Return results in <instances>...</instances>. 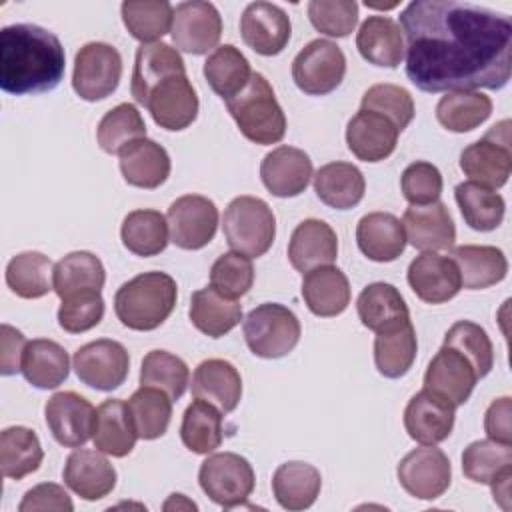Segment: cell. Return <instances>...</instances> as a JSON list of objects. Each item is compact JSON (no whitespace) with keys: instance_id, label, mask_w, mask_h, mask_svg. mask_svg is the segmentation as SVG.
<instances>
[{"instance_id":"cell-52","label":"cell","mask_w":512,"mask_h":512,"mask_svg":"<svg viewBox=\"0 0 512 512\" xmlns=\"http://www.w3.org/2000/svg\"><path fill=\"white\" fill-rule=\"evenodd\" d=\"M190 384L186 362L168 350H150L140 368V386H152L178 400Z\"/></svg>"},{"instance_id":"cell-24","label":"cell","mask_w":512,"mask_h":512,"mask_svg":"<svg viewBox=\"0 0 512 512\" xmlns=\"http://www.w3.org/2000/svg\"><path fill=\"white\" fill-rule=\"evenodd\" d=\"M64 484L84 500H100L116 486V470L100 450L76 448L62 470Z\"/></svg>"},{"instance_id":"cell-33","label":"cell","mask_w":512,"mask_h":512,"mask_svg":"<svg viewBox=\"0 0 512 512\" xmlns=\"http://www.w3.org/2000/svg\"><path fill=\"white\" fill-rule=\"evenodd\" d=\"M356 310L360 322L376 334L410 322V312L400 290L386 282L368 284L356 300Z\"/></svg>"},{"instance_id":"cell-25","label":"cell","mask_w":512,"mask_h":512,"mask_svg":"<svg viewBox=\"0 0 512 512\" xmlns=\"http://www.w3.org/2000/svg\"><path fill=\"white\" fill-rule=\"evenodd\" d=\"M338 258V236L330 224L318 218L302 220L288 242V260L294 270L308 272L328 266Z\"/></svg>"},{"instance_id":"cell-56","label":"cell","mask_w":512,"mask_h":512,"mask_svg":"<svg viewBox=\"0 0 512 512\" xmlns=\"http://www.w3.org/2000/svg\"><path fill=\"white\" fill-rule=\"evenodd\" d=\"M308 18L320 34L344 38L358 24V4L354 0H312Z\"/></svg>"},{"instance_id":"cell-37","label":"cell","mask_w":512,"mask_h":512,"mask_svg":"<svg viewBox=\"0 0 512 512\" xmlns=\"http://www.w3.org/2000/svg\"><path fill=\"white\" fill-rule=\"evenodd\" d=\"M22 374L34 388H58L70 374L68 352L48 338L30 340L22 356Z\"/></svg>"},{"instance_id":"cell-10","label":"cell","mask_w":512,"mask_h":512,"mask_svg":"<svg viewBox=\"0 0 512 512\" xmlns=\"http://www.w3.org/2000/svg\"><path fill=\"white\" fill-rule=\"evenodd\" d=\"M122 78V56L106 42H88L74 56L72 88L86 102H98L116 92Z\"/></svg>"},{"instance_id":"cell-9","label":"cell","mask_w":512,"mask_h":512,"mask_svg":"<svg viewBox=\"0 0 512 512\" xmlns=\"http://www.w3.org/2000/svg\"><path fill=\"white\" fill-rule=\"evenodd\" d=\"M346 74V56L342 48L326 38L308 42L292 60V80L308 96H326L334 92Z\"/></svg>"},{"instance_id":"cell-35","label":"cell","mask_w":512,"mask_h":512,"mask_svg":"<svg viewBox=\"0 0 512 512\" xmlns=\"http://www.w3.org/2000/svg\"><path fill=\"white\" fill-rule=\"evenodd\" d=\"M322 488L320 470L308 462L292 460L280 464L272 474V492L284 510L310 508Z\"/></svg>"},{"instance_id":"cell-14","label":"cell","mask_w":512,"mask_h":512,"mask_svg":"<svg viewBox=\"0 0 512 512\" xmlns=\"http://www.w3.org/2000/svg\"><path fill=\"white\" fill-rule=\"evenodd\" d=\"M170 36L176 44V50L194 56L206 54L212 48L216 50L220 42L222 16L212 2H180L174 8Z\"/></svg>"},{"instance_id":"cell-57","label":"cell","mask_w":512,"mask_h":512,"mask_svg":"<svg viewBox=\"0 0 512 512\" xmlns=\"http://www.w3.org/2000/svg\"><path fill=\"white\" fill-rule=\"evenodd\" d=\"M104 316V298L100 292H78L62 298L58 308V324L68 334L88 332L100 324Z\"/></svg>"},{"instance_id":"cell-62","label":"cell","mask_w":512,"mask_h":512,"mask_svg":"<svg viewBox=\"0 0 512 512\" xmlns=\"http://www.w3.org/2000/svg\"><path fill=\"white\" fill-rule=\"evenodd\" d=\"M510 478H512V472H506L502 474L500 478H496L490 486H492V494H494V500L502 506V508H510L508 500H510Z\"/></svg>"},{"instance_id":"cell-4","label":"cell","mask_w":512,"mask_h":512,"mask_svg":"<svg viewBox=\"0 0 512 512\" xmlns=\"http://www.w3.org/2000/svg\"><path fill=\"white\" fill-rule=\"evenodd\" d=\"M244 138L254 144H276L286 134V114L264 74L252 72L246 88L226 102Z\"/></svg>"},{"instance_id":"cell-53","label":"cell","mask_w":512,"mask_h":512,"mask_svg":"<svg viewBox=\"0 0 512 512\" xmlns=\"http://www.w3.org/2000/svg\"><path fill=\"white\" fill-rule=\"evenodd\" d=\"M444 344L462 352L472 362L478 378L490 374L494 366V346L480 324L470 320L454 322L444 336Z\"/></svg>"},{"instance_id":"cell-2","label":"cell","mask_w":512,"mask_h":512,"mask_svg":"<svg viewBox=\"0 0 512 512\" xmlns=\"http://www.w3.org/2000/svg\"><path fill=\"white\" fill-rule=\"evenodd\" d=\"M66 56L58 36L36 24L0 32V88L12 96L54 90L64 78Z\"/></svg>"},{"instance_id":"cell-51","label":"cell","mask_w":512,"mask_h":512,"mask_svg":"<svg viewBox=\"0 0 512 512\" xmlns=\"http://www.w3.org/2000/svg\"><path fill=\"white\" fill-rule=\"evenodd\" d=\"M96 138L106 154H120L130 142L146 138V124L140 110L130 102L114 106L102 116Z\"/></svg>"},{"instance_id":"cell-13","label":"cell","mask_w":512,"mask_h":512,"mask_svg":"<svg viewBox=\"0 0 512 512\" xmlns=\"http://www.w3.org/2000/svg\"><path fill=\"white\" fill-rule=\"evenodd\" d=\"M400 486L418 500L440 498L452 482V466L448 456L436 446H420L410 450L396 468Z\"/></svg>"},{"instance_id":"cell-49","label":"cell","mask_w":512,"mask_h":512,"mask_svg":"<svg viewBox=\"0 0 512 512\" xmlns=\"http://www.w3.org/2000/svg\"><path fill=\"white\" fill-rule=\"evenodd\" d=\"M172 398L152 386H140L128 404L130 418L142 440H156L166 434L172 418Z\"/></svg>"},{"instance_id":"cell-7","label":"cell","mask_w":512,"mask_h":512,"mask_svg":"<svg viewBox=\"0 0 512 512\" xmlns=\"http://www.w3.org/2000/svg\"><path fill=\"white\" fill-rule=\"evenodd\" d=\"M460 170L470 182L502 188L512 172L510 120L494 124L480 140L468 144L460 154Z\"/></svg>"},{"instance_id":"cell-42","label":"cell","mask_w":512,"mask_h":512,"mask_svg":"<svg viewBox=\"0 0 512 512\" xmlns=\"http://www.w3.org/2000/svg\"><path fill=\"white\" fill-rule=\"evenodd\" d=\"M492 114V100L478 90L446 92L436 104L438 122L450 132H470Z\"/></svg>"},{"instance_id":"cell-47","label":"cell","mask_w":512,"mask_h":512,"mask_svg":"<svg viewBox=\"0 0 512 512\" xmlns=\"http://www.w3.org/2000/svg\"><path fill=\"white\" fill-rule=\"evenodd\" d=\"M54 266L48 256L36 250L16 254L6 266L8 288L26 300H36L54 290Z\"/></svg>"},{"instance_id":"cell-40","label":"cell","mask_w":512,"mask_h":512,"mask_svg":"<svg viewBox=\"0 0 512 512\" xmlns=\"http://www.w3.org/2000/svg\"><path fill=\"white\" fill-rule=\"evenodd\" d=\"M120 238L128 252L142 258L156 256L164 252L170 242L168 220L158 210H150V208L132 210L122 220Z\"/></svg>"},{"instance_id":"cell-5","label":"cell","mask_w":512,"mask_h":512,"mask_svg":"<svg viewBox=\"0 0 512 512\" xmlns=\"http://www.w3.org/2000/svg\"><path fill=\"white\" fill-rule=\"evenodd\" d=\"M222 230L234 252L260 258L274 242L276 218L262 198L238 196L224 210Z\"/></svg>"},{"instance_id":"cell-3","label":"cell","mask_w":512,"mask_h":512,"mask_svg":"<svg viewBox=\"0 0 512 512\" xmlns=\"http://www.w3.org/2000/svg\"><path fill=\"white\" fill-rule=\"evenodd\" d=\"M178 298L176 280L166 272H144L124 282L114 294L118 320L138 332L156 330L172 314Z\"/></svg>"},{"instance_id":"cell-58","label":"cell","mask_w":512,"mask_h":512,"mask_svg":"<svg viewBox=\"0 0 512 512\" xmlns=\"http://www.w3.org/2000/svg\"><path fill=\"white\" fill-rule=\"evenodd\" d=\"M442 186L444 182L440 170L426 160L408 164L400 176L402 196L410 202V206H426L440 200Z\"/></svg>"},{"instance_id":"cell-30","label":"cell","mask_w":512,"mask_h":512,"mask_svg":"<svg viewBox=\"0 0 512 512\" xmlns=\"http://www.w3.org/2000/svg\"><path fill=\"white\" fill-rule=\"evenodd\" d=\"M360 56L382 68H398L404 60V36L390 16H368L356 34Z\"/></svg>"},{"instance_id":"cell-8","label":"cell","mask_w":512,"mask_h":512,"mask_svg":"<svg viewBox=\"0 0 512 512\" xmlns=\"http://www.w3.org/2000/svg\"><path fill=\"white\" fill-rule=\"evenodd\" d=\"M198 482L214 504L234 508L250 498L256 486V474L244 456L236 452H218L210 454L200 464Z\"/></svg>"},{"instance_id":"cell-19","label":"cell","mask_w":512,"mask_h":512,"mask_svg":"<svg viewBox=\"0 0 512 512\" xmlns=\"http://www.w3.org/2000/svg\"><path fill=\"white\" fill-rule=\"evenodd\" d=\"M408 284L426 304H444L462 290L456 262L438 252H422L408 266Z\"/></svg>"},{"instance_id":"cell-6","label":"cell","mask_w":512,"mask_h":512,"mask_svg":"<svg viewBox=\"0 0 512 512\" xmlns=\"http://www.w3.org/2000/svg\"><path fill=\"white\" fill-rule=\"evenodd\" d=\"M242 330L250 352L266 360L288 356L302 334L298 316L278 302H264L252 308L244 318Z\"/></svg>"},{"instance_id":"cell-46","label":"cell","mask_w":512,"mask_h":512,"mask_svg":"<svg viewBox=\"0 0 512 512\" xmlns=\"http://www.w3.org/2000/svg\"><path fill=\"white\" fill-rule=\"evenodd\" d=\"M416 352L418 340L412 322L378 332L374 338V364L386 378L404 376L412 368Z\"/></svg>"},{"instance_id":"cell-50","label":"cell","mask_w":512,"mask_h":512,"mask_svg":"<svg viewBox=\"0 0 512 512\" xmlns=\"http://www.w3.org/2000/svg\"><path fill=\"white\" fill-rule=\"evenodd\" d=\"M462 472L476 484H492L506 472H512V444L494 440H476L462 452Z\"/></svg>"},{"instance_id":"cell-18","label":"cell","mask_w":512,"mask_h":512,"mask_svg":"<svg viewBox=\"0 0 512 512\" xmlns=\"http://www.w3.org/2000/svg\"><path fill=\"white\" fill-rule=\"evenodd\" d=\"M476 382L478 374L472 362L462 352L446 344H442L430 360L424 374V388L442 396L454 408L462 406L470 398Z\"/></svg>"},{"instance_id":"cell-44","label":"cell","mask_w":512,"mask_h":512,"mask_svg":"<svg viewBox=\"0 0 512 512\" xmlns=\"http://www.w3.org/2000/svg\"><path fill=\"white\" fill-rule=\"evenodd\" d=\"M42 460L44 450L34 430L26 426H8L0 432V464L6 478L22 480L36 472Z\"/></svg>"},{"instance_id":"cell-43","label":"cell","mask_w":512,"mask_h":512,"mask_svg":"<svg viewBox=\"0 0 512 512\" xmlns=\"http://www.w3.org/2000/svg\"><path fill=\"white\" fill-rule=\"evenodd\" d=\"M454 198L462 212L464 222L472 230L490 232V230H496L504 220L506 202L496 190L488 186H482L470 180L460 182L454 188Z\"/></svg>"},{"instance_id":"cell-22","label":"cell","mask_w":512,"mask_h":512,"mask_svg":"<svg viewBox=\"0 0 512 512\" xmlns=\"http://www.w3.org/2000/svg\"><path fill=\"white\" fill-rule=\"evenodd\" d=\"M406 242L424 252L450 250L456 240V226L444 202L410 206L402 216Z\"/></svg>"},{"instance_id":"cell-20","label":"cell","mask_w":512,"mask_h":512,"mask_svg":"<svg viewBox=\"0 0 512 512\" xmlns=\"http://www.w3.org/2000/svg\"><path fill=\"white\" fill-rule=\"evenodd\" d=\"M454 412L456 408L448 400L422 388L406 404L404 428L418 444L436 446L452 434Z\"/></svg>"},{"instance_id":"cell-61","label":"cell","mask_w":512,"mask_h":512,"mask_svg":"<svg viewBox=\"0 0 512 512\" xmlns=\"http://www.w3.org/2000/svg\"><path fill=\"white\" fill-rule=\"evenodd\" d=\"M510 414H512L510 396H502L488 406V410L484 414V430L490 440L502 442V444H512Z\"/></svg>"},{"instance_id":"cell-55","label":"cell","mask_w":512,"mask_h":512,"mask_svg":"<svg viewBox=\"0 0 512 512\" xmlns=\"http://www.w3.org/2000/svg\"><path fill=\"white\" fill-rule=\"evenodd\" d=\"M254 284L252 258L240 252H226L210 268V286L226 298L238 300Z\"/></svg>"},{"instance_id":"cell-59","label":"cell","mask_w":512,"mask_h":512,"mask_svg":"<svg viewBox=\"0 0 512 512\" xmlns=\"http://www.w3.org/2000/svg\"><path fill=\"white\" fill-rule=\"evenodd\" d=\"M20 512H36V510H54V512H72L74 504L68 496V492L54 482H42L34 488H30L20 506Z\"/></svg>"},{"instance_id":"cell-28","label":"cell","mask_w":512,"mask_h":512,"mask_svg":"<svg viewBox=\"0 0 512 512\" xmlns=\"http://www.w3.org/2000/svg\"><path fill=\"white\" fill-rule=\"evenodd\" d=\"M174 74H186V64L176 48L166 42L140 44L136 50L130 92L138 104H146L150 90Z\"/></svg>"},{"instance_id":"cell-34","label":"cell","mask_w":512,"mask_h":512,"mask_svg":"<svg viewBox=\"0 0 512 512\" xmlns=\"http://www.w3.org/2000/svg\"><path fill=\"white\" fill-rule=\"evenodd\" d=\"M314 192L330 208L350 210L362 202L366 180L358 166L350 162H328L316 170Z\"/></svg>"},{"instance_id":"cell-15","label":"cell","mask_w":512,"mask_h":512,"mask_svg":"<svg viewBox=\"0 0 512 512\" xmlns=\"http://www.w3.org/2000/svg\"><path fill=\"white\" fill-rule=\"evenodd\" d=\"M44 418L58 444L66 448H80L94 434L96 408L84 396L66 390L48 398Z\"/></svg>"},{"instance_id":"cell-27","label":"cell","mask_w":512,"mask_h":512,"mask_svg":"<svg viewBox=\"0 0 512 512\" xmlns=\"http://www.w3.org/2000/svg\"><path fill=\"white\" fill-rule=\"evenodd\" d=\"M118 164L124 180L130 186L154 190L162 186L170 176V156L164 146L150 138L130 142L118 154Z\"/></svg>"},{"instance_id":"cell-23","label":"cell","mask_w":512,"mask_h":512,"mask_svg":"<svg viewBox=\"0 0 512 512\" xmlns=\"http://www.w3.org/2000/svg\"><path fill=\"white\" fill-rule=\"evenodd\" d=\"M400 130L382 114L360 108L346 126L348 150L364 162L386 160L398 144Z\"/></svg>"},{"instance_id":"cell-54","label":"cell","mask_w":512,"mask_h":512,"mask_svg":"<svg viewBox=\"0 0 512 512\" xmlns=\"http://www.w3.org/2000/svg\"><path fill=\"white\" fill-rule=\"evenodd\" d=\"M360 108L386 116L400 132L412 122L416 114L412 94L406 88L388 82L370 86L362 96Z\"/></svg>"},{"instance_id":"cell-11","label":"cell","mask_w":512,"mask_h":512,"mask_svg":"<svg viewBox=\"0 0 512 512\" xmlns=\"http://www.w3.org/2000/svg\"><path fill=\"white\" fill-rule=\"evenodd\" d=\"M72 368L78 380L90 388L110 392L124 384L130 372V356L124 344L100 338L74 352Z\"/></svg>"},{"instance_id":"cell-17","label":"cell","mask_w":512,"mask_h":512,"mask_svg":"<svg viewBox=\"0 0 512 512\" xmlns=\"http://www.w3.org/2000/svg\"><path fill=\"white\" fill-rule=\"evenodd\" d=\"M240 34L248 48L260 56L280 54L292 36L290 16L272 2H252L240 16Z\"/></svg>"},{"instance_id":"cell-1","label":"cell","mask_w":512,"mask_h":512,"mask_svg":"<svg viewBox=\"0 0 512 512\" xmlns=\"http://www.w3.org/2000/svg\"><path fill=\"white\" fill-rule=\"evenodd\" d=\"M406 76L422 92L500 90L512 72V22L456 0H416L400 12Z\"/></svg>"},{"instance_id":"cell-31","label":"cell","mask_w":512,"mask_h":512,"mask_svg":"<svg viewBox=\"0 0 512 512\" xmlns=\"http://www.w3.org/2000/svg\"><path fill=\"white\" fill-rule=\"evenodd\" d=\"M356 242L360 252L374 262H392L406 248L402 222L390 212H368L358 220Z\"/></svg>"},{"instance_id":"cell-29","label":"cell","mask_w":512,"mask_h":512,"mask_svg":"<svg viewBox=\"0 0 512 512\" xmlns=\"http://www.w3.org/2000/svg\"><path fill=\"white\" fill-rule=\"evenodd\" d=\"M302 298L308 310L320 318L342 314L350 304V282L346 274L328 264L304 272Z\"/></svg>"},{"instance_id":"cell-41","label":"cell","mask_w":512,"mask_h":512,"mask_svg":"<svg viewBox=\"0 0 512 512\" xmlns=\"http://www.w3.org/2000/svg\"><path fill=\"white\" fill-rule=\"evenodd\" d=\"M250 76V62L234 44L218 46L204 62V78L224 102L240 94Z\"/></svg>"},{"instance_id":"cell-16","label":"cell","mask_w":512,"mask_h":512,"mask_svg":"<svg viewBox=\"0 0 512 512\" xmlns=\"http://www.w3.org/2000/svg\"><path fill=\"white\" fill-rule=\"evenodd\" d=\"M164 130H184L198 116V96L186 74H174L156 84L144 104Z\"/></svg>"},{"instance_id":"cell-12","label":"cell","mask_w":512,"mask_h":512,"mask_svg":"<svg viewBox=\"0 0 512 512\" xmlns=\"http://www.w3.org/2000/svg\"><path fill=\"white\" fill-rule=\"evenodd\" d=\"M166 220L170 242L182 250H200L216 234L218 208L206 196L184 194L170 204Z\"/></svg>"},{"instance_id":"cell-48","label":"cell","mask_w":512,"mask_h":512,"mask_svg":"<svg viewBox=\"0 0 512 512\" xmlns=\"http://www.w3.org/2000/svg\"><path fill=\"white\" fill-rule=\"evenodd\" d=\"M120 12L130 36L142 44L158 42L172 28L174 6L166 0H126Z\"/></svg>"},{"instance_id":"cell-39","label":"cell","mask_w":512,"mask_h":512,"mask_svg":"<svg viewBox=\"0 0 512 512\" xmlns=\"http://www.w3.org/2000/svg\"><path fill=\"white\" fill-rule=\"evenodd\" d=\"M52 282L60 300L78 292H102L106 270L96 254L88 250H76L54 264Z\"/></svg>"},{"instance_id":"cell-38","label":"cell","mask_w":512,"mask_h":512,"mask_svg":"<svg viewBox=\"0 0 512 512\" xmlns=\"http://www.w3.org/2000/svg\"><path fill=\"white\" fill-rule=\"evenodd\" d=\"M188 316L196 330L210 338H220L240 324L242 304L206 286L192 294Z\"/></svg>"},{"instance_id":"cell-36","label":"cell","mask_w":512,"mask_h":512,"mask_svg":"<svg viewBox=\"0 0 512 512\" xmlns=\"http://www.w3.org/2000/svg\"><path fill=\"white\" fill-rule=\"evenodd\" d=\"M462 278V288L484 290L502 282L508 274V260L496 246L464 244L450 250Z\"/></svg>"},{"instance_id":"cell-45","label":"cell","mask_w":512,"mask_h":512,"mask_svg":"<svg viewBox=\"0 0 512 512\" xmlns=\"http://www.w3.org/2000/svg\"><path fill=\"white\" fill-rule=\"evenodd\" d=\"M180 438L182 444L194 454L214 452L224 440L222 412L206 400H192L182 416Z\"/></svg>"},{"instance_id":"cell-21","label":"cell","mask_w":512,"mask_h":512,"mask_svg":"<svg viewBox=\"0 0 512 512\" xmlns=\"http://www.w3.org/2000/svg\"><path fill=\"white\" fill-rule=\"evenodd\" d=\"M310 156L294 146H278L260 164V178L266 190L278 198L300 196L312 178Z\"/></svg>"},{"instance_id":"cell-60","label":"cell","mask_w":512,"mask_h":512,"mask_svg":"<svg viewBox=\"0 0 512 512\" xmlns=\"http://www.w3.org/2000/svg\"><path fill=\"white\" fill-rule=\"evenodd\" d=\"M26 338L20 330L10 324L0 328V372L2 376H12L22 372V356L26 348Z\"/></svg>"},{"instance_id":"cell-26","label":"cell","mask_w":512,"mask_h":512,"mask_svg":"<svg viewBox=\"0 0 512 512\" xmlns=\"http://www.w3.org/2000/svg\"><path fill=\"white\" fill-rule=\"evenodd\" d=\"M192 394L214 404L222 414L234 412L242 398L240 372L228 360L208 358L192 374Z\"/></svg>"},{"instance_id":"cell-32","label":"cell","mask_w":512,"mask_h":512,"mask_svg":"<svg viewBox=\"0 0 512 512\" xmlns=\"http://www.w3.org/2000/svg\"><path fill=\"white\" fill-rule=\"evenodd\" d=\"M92 440L96 450L114 458H124L134 450L138 432L134 428L126 402H122L120 398H110L96 408Z\"/></svg>"}]
</instances>
